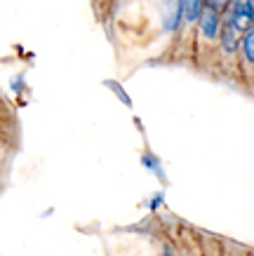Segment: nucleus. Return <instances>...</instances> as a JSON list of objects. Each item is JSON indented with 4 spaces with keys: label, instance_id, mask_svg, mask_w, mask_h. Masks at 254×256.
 Here are the masks:
<instances>
[{
    "label": "nucleus",
    "instance_id": "obj_1",
    "mask_svg": "<svg viewBox=\"0 0 254 256\" xmlns=\"http://www.w3.org/2000/svg\"><path fill=\"white\" fill-rule=\"evenodd\" d=\"M221 19L240 33H245L249 26H254V0H228Z\"/></svg>",
    "mask_w": 254,
    "mask_h": 256
},
{
    "label": "nucleus",
    "instance_id": "obj_2",
    "mask_svg": "<svg viewBox=\"0 0 254 256\" xmlns=\"http://www.w3.org/2000/svg\"><path fill=\"white\" fill-rule=\"evenodd\" d=\"M198 31L205 40H216L219 38V31H221V12L216 10L205 8V12L198 19Z\"/></svg>",
    "mask_w": 254,
    "mask_h": 256
},
{
    "label": "nucleus",
    "instance_id": "obj_3",
    "mask_svg": "<svg viewBox=\"0 0 254 256\" xmlns=\"http://www.w3.org/2000/svg\"><path fill=\"white\" fill-rule=\"evenodd\" d=\"M240 38H242V33L221 19V31H219V38L216 40H219V47H221L223 54H228V56L235 54L238 47H240Z\"/></svg>",
    "mask_w": 254,
    "mask_h": 256
},
{
    "label": "nucleus",
    "instance_id": "obj_4",
    "mask_svg": "<svg viewBox=\"0 0 254 256\" xmlns=\"http://www.w3.org/2000/svg\"><path fill=\"white\" fill-rule=\"evenodd\" d=\"M179 24H181V8H179V0H167L165 2V14H162V28L165 31H177Z\"/></svg>",
    "mask_w": 254,
    "mask_h": 256
},
{
    "label": "nucleus",
    "instance_id": "obj_5",
    "mask_svg": "<svg viewBox=\"0 0 254 256\" xmlns=\"http://www.w3.org/2000/svg\"><path fill=\"white\" fill-rule=\"evenodd\" d=\"M179 8L186 24H198L200 14L205 12V0H179Z\"/></svg>",
    "mask_w": 254,
    "mask_h": 256
},
{
    "label": "nucleus",
    "instance_id": "obj_6",
    "mask_svg": "<svg viewBox=\"0 0 254 256\" xmlns=\"http://www.w3.org/2000/svg\"><path fill=\"white\" fill-rule=\"evenodd\" d=\"M240 50H242V56L249 66H254V26H249L242 38H240Z\"/></svg>",
    "mask_w": 254,
    "mask_h": 256
},
{
    "label": "nucleus",
    "instance_id": "obj_7",
    "mask_svg": "<svg viewBox=\"0 0 254 256\" xmlns=\"http://www.w3.org/2000/svg\"><path fill=\"white\" fill-rule=\"evenodd\" d=\"M141 164H144V167H148V170H153L158 176H165V172H162L160 162H158V158H155L153 153H144V158H141Z\"/></svg>",
    "mask_w": 254,
    "mask_h": 256
},
{
    "label": "nucleus",
    "instance_id": "obj_8",
    "mask_svg": "<svg viewBox=\"0 0 254 256\" xmlns=\"http://www.w3.org/2000/svg\"><path fill=\"white\" fill-rule=\"evenodd\" d=\"M226 5H228V0H205V8L216 10V12H221Z\"/></svg>",
    "mask_w": 254,
    "mask_h": 256
},
{
    "label": "nucleus",
    "instance_id": "obj_9",
    "mask_svg": "<svg viewBox=\"0 0 254 256\" xmlns=\"http://www.w3.org/2000/svg\"><path fill=\"white\" fill-rule=\"evenodd\" d=\"M160 202H162V193H158V195L153 198V200H151V210H155V207H158Z\"/></svg>",
    "mask_w": 254,
    "mask_h": 256
}]
</instances>
